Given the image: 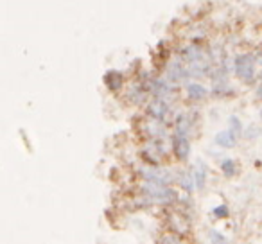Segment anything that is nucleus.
Instances as JSON below:
<instances>
[{
  "instance_id": "nucleus-2",
  "label": "nucleus",
  "mask_w": 262,
  "mask_h": 244,
  "mask_svg": "<svg viewBox=\"0 0 262 244\" xmlns=\"http://www.w3.org/2000/svg\"><path fill=\"white\" fill-rule=\"evenodd\" d=\"M233 72L243 83H253L257 72V61L253 54H237L233 58Z\"/></svg>"
},
{
  "instance_id": "nucleus-22",
  "label": "nucleus",
  "mask_w": 262,
  "mask_h": 244,
  "mask_svg": "<svg viewBox=\"0 0 262 244\" xmlns=\"http://www.w3.org/2000/svg\"><path fill=\"white\" fill-rule=\"evenodd\" d=\"M260 119H262V109H260Z\"/></svg>"
},
{
  "instance_id": "nucleus-7",
  "label": "nucleus",
  "mask_w": 262,
  "mask_h": 244,
  "mask_svg": "<svg viewBox=\"0 0 262 244\" xmlns=\"http://www.w3.org/2000/svg\"><path fill=\"white\" fill-rule=\"evenodd\" d=\"M172 153H174V157L178 158L180 162H185L187 158L190 157V142L187 137H180L176 135L174 139H172Z\"/></svg>"
},
{
  "instance_id": "nucleus-15",
  "label": "nucleus",
  "mask_w": 262,
  "mask_h": 244,
  "mask_svg": "<svg viewBox=\"0 0 262 244\" xmlns=\"http://www.w3.org/2000/svg\"><path fill=\"white\" fill-rule=\"evenodd\" d=\"M228 124H230L228 131L232 133L237 140H239L241 137H243V133H244V128H243V122H241V119H239V117H235V115H232L228 119Z\"/></svg>"
},
{
  "instance_id": "nucleus-21",
  "label": "nucleus",
  "mask_w": 262,
  "mask_h": 244,
  "mask_svg": "<svg viewBox=\"0 0 262 244\" xmlns=\"http://www.w3.org/2000/svg\"><path fill=\"white\" fill-rule=\"evenodd\" d=\"M246 135H248V139H255V137L260 135V129L255 128V126H250V129L246 131Z\"/></svg>"
},
{
  "instance_id": "nucleus-6",
  "label": "nucleus",
  "mask_w": 262,
  "mask_h": 244,
  "mask_svg": "<svg viewBox=\"0 0 262 244\" xmlns=\"http://www.w3.org/2000/svg\"><path fill=\"white\" fill-rule=\"evenodd\" d=\"M147 113L151 115V119L165 122L169 113H171V106H169V102L162 101V99H153V101L147 104Z\"/></svg>"
},
{
  "instance_id": "nucleus-17",
  "label": "nucleus",
  "mask_w": 262,
  "mask_h": 244,
  "mask_svg": "<svg viewBox=\"0 0 262 244\" xmlns=\"http://www.w3.org/2000/svg\"><path fill=\"white\" fill-rule=\"evenodd\" d=\"M232 88L226 81H214V88H212V94L217 95V97H223L225 94H230Z\"/></svg>"
},
{
  "instance_id": "nucleus-16",
  "label": "nucleus",
  "mask_w": 262,
  "mask_h": 244,
  "mask_svg": "<svg viewBox=\"0 0 262 244\" xmlns=\"http://www.w3.org/2000/svg\"><path fill=\"white\" fill-rule=\"evenodd\" d=\"M221 172L226 178H233L237 174V164L233 160H230V158H226V160L221 162Z\"/></svg>"
},
{
  "instance_id": "nucleus-13",
  "label": "nucleus",
  "mask_w": 262,
  "mask_h": 244,
  "mask_svg": "<svg viewBox=\"0 0 262 244\" xmlns=\"http://www.w3.org/2000/svg\"><path fill=\"white\" fill-rule=\"evenodd\" d=\"M192 176H194V182H196V189L201 190L207 183V167H205L201 162H198L196 167H192Z\"/></svg>"
},
{
  "instance_id": "nucleus-11",
  "label": "nucleus",
  "mask_w": 262,
  "mask_h": 244,
  "mask_svg": "<svg viewBox=\"0 0 262 244\" xmlns=\"http://www.w3.org/2000/svg\"><path fill=\"white\" fill-rule=\"evenodd\" d=\"M190 128H192V122H190V119L185 115V113H182V115L176 117V122H174L176 135H180V137H189Z\"/></svg>"
},
{
  "instance_id": "nucleus-4",
  "label": "nucleus",
  "mask_w": 262,
  "mask_h": 244,
  "mask_svg": "<svg viewBox=\"0 0 262 244\" xmlns=\"http://www.w3.org/2000/svg\"><path fill=\"white\" fill-rule=\"evenodd\" d=\"M146 86H147V92H149L155 99H162V101L169 102L174 97V84L169 83L167 79H149Z\"/></svg>"
},
{
  "instance_id": "nucleus-8",
  "label": "nucleus",
  "mask_w": 262,
  "mask_h": 244,
  "mask_svg": "<svg viewBox=\"0 0 262 244\" xmlns=\"http://www.w3.org/2000/svg\"><path fill=\"white\" fill-rule=\"evenodd\" d=\"M104 84L110 92H119L124 84V76L119 70H108L104 74Z\"/></svg>"
},
{
  "instance_id": "nucleus-19",
  "label": "nucleus",
  "mask_w": 262,
  "mask_h": 244,
  "mask_svg": "<svg viewBox=\"0 0 262 244\" xmlns=\"http://www.w3.org/2000/svg\"><path fill=\"white\" fill-rule=\"evenodd\" d=\"M160 244H183V240L174 233H167V235H164L160 239Z\"/></svg>"
},
{
  "instance_id": "nucleus-12",
  "label": "nucleus",
  "mask_w": 262,
  "mask_h": 244,
  "mask_svg": "<svg viewBox=\"0 0 262 244\" xmlns=\"http://www.w3.org/2000/svg\"><path fill=\"white\" fill-rule=\"evenodd\" d=\"M169 223H171V228H172V232H174V235H178V237L187 233V230H189V221L183 219L182 214H172Z\"/></svg>"
},
{
  "instance_id": "nucleus-5",
  "label": "nucleus",
  "mask_w": 262,
  "mask_h": 244,
  "mask_svg": "<svg viewBox=\"0 0 262 244\" xmlns=\"http://www.w3.org/2000/svg\"><path fill=\"white\" fill-rule=\"evenodd\" d=\"M189 70H187V65L183 61H172L167 65V81L172 84L176 83H183V81H189Z\"/></svg>"
},
{
  "instance_id": "nucleus-14",
  "label": "nucleus",
  "mask_w": 262,
  "mask_h": 244,
  "mask_svg": "<svg viewBox=\"0 0 262 244\" xmlns=\"http://www.w3.org/2000/svg\"><path fill=\"white\" fill-rule=\"evenodd\" d=\"M215 144L219 147H225V149H232V147H235L237 139L230 131H221L215 135Z\"/></svg>"
},
{
  "instance_id": "nucleus-3",
  "label": "nucleus",
  "mask_w": 262,
  "mask_h": 244,
  "mask_svg": "<svg viewBox=\"0 0 262 244\" xmlns=\"http://www.w3.org/2000/svg\"><path fill=\"white\" fill-rule=\"evenodd\" d=\"M139 174L142 176L144 182H151V183H157V185H165V187L174 180L172 172H169L165 167H158V165H147V164L142 165L139 169Z\"/></svg>"
},
{
  "instance_id": "nucleus-9",
  "label": "nucleus",
  "mask_w": 262,
  "mask_h": 244,
  "mask_svg": "<svg viewBox=\"0 0 262 244\" xmlns=\"http://www.w3.org/2000/svg\"><path fill=\"white\" fill-rule=\"evenodd\" d=\"M176 180H178V185L182 187L185 192H192V190H196V182H194V176H192V169L190 171H182L178 176H176Z\"/></svg>"
},
{
  "instance_id": "nucleus-20",
  "label": "nucleus",
  "mask_w": 262,
  "mask_h": 244,
  "mask_svg": "<svg viewBox=\"0 0 262 244\" xmlns=\"http://www.w3.org/2000/svg\"><path fill=\"white\" fill-rule=\"evenodd\" d=\"M214 215L217 219H225V217H228L230 215V210H228V207L226 205H219V207H215L214 208Z\"/></svg>"
},
{
  "instance_id": "nucleus-10",
  "label": "nucleus",
  "mask_w": 262,
  "mask_h": 244,
  "mask_svg": "<svg viewBox=\"0 0 262 244\" xmlns=\"http://www.w3.org/2000/svg\"><path fill=\"white\" fill-rule=\"evenodd\" d=\"M185 90H187V97L190 101H201V99H205L208 95V90L200 83H189Z\"/></svg>"
},
{
  "instance_id": "nucleus-1",
  "label": "nucleus",
  "mask_w": 262,
  "mask_h": 244,
  "mask_svg": "<svg viewBox=\"0 0 262 244\" xmlns=\"http://www.w3.org/2000/svg\"><path fill=\"white\" fill-rule=\"evenodd\" d=\"M140 196L147 205H171L178 199V192L165 185H157L151 182L140 183Z\"/></svg>"
},
{
  "instance_id": "nucleus-23",
  "label": "nucleus",
  "mask_w": 262,
  "mask_h": 244,
  "mask_svg": "<svg viewBox=\"0 0 262 244\" xmlns=\"http://www.w3.org/2000/svg\"><path fill=\"white\" fill-rule=\"evenodd\" d=\"M260 83H262V74H260Z\"/></svg>"
},
{
  "instance_id": "nucleus-18",
  "label": "nucleus",
  "mask_w": 262,
  "mask_h": 244,
  "mask_svg": "<svg viewBox=\"0 0 262 244\" xmlns=\"http://www.w3.org/2000/svg\"><path fill=\"white\" fill-rule=\"evenodd\" d=\"M208 240H210V244H228L226 235H223L217 230H210V232H208Z\"/></svg>"
}]
</instances>
